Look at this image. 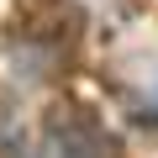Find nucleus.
<instances>
[{
    "mask_svg": "<svg viewBox=\"0 0 158 158\" xmlns=\"http://www.w3.org/2000/svg\"><path fill=\"white\" fill-rule=\"evenodd\" d=\"M153 116H158V95H153Z\"/></svg>",
    "mask_w": 158,
    "mask_h": 158,
    "instance_id": "nucleus-1",
    "label": "nucleus"
}]
</instances>
